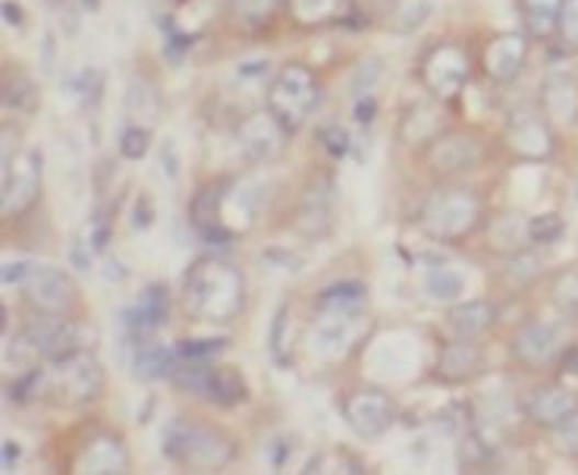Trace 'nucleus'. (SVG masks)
I'll return each mask as SVG.
<instances>
[{"label":"nucleus","mask_w":578,"mask_h":475,"mask_svg":"<svg viewBox=\"0 0 578 475\" xmlns=\"http://www.w3.org/2000/svg\"><path fill=\"white\" fill-rule=\"evenodd\" d=\"M92 252H94L92 242H86V239H76V242H72V249H70L72 268H79V271H89V268H92Z\"/></svg>","instance_id":"44"},{"label":"nucleus","mask_w":578,"mask_h":475,"mask_svg":"<svg viewBox=\"0 0 578 475\" xmlns=\"http://www.w3.org/2000/svg\"><path fill=\"white\" fill-rule=\"evenodd\" d=\"M293 7H296V16L302 23H315V20H325L333 13L337 0H293Z\"/></svg>","instance_id":"39"},{"label":"nucleus","mask_w":578,"mask_h":475,"mask_svg":"<svg viewBox=\"0 0 578 475\" xmlns=\"http://www.w3.org/2000/svg\"><path fill=\"white\" fill-rule=\"evenodd\" d=\"M7 104H10V108H16V111H23V114H32V111L38 108V92H35V82H32V79H25V76H20L16 82H10V86H7Z\"/></svg>","instance_id":"34"},{"label":"nucleus","mask_w":578,"mask_h":475,"mask_svg":"<svg viewBox=\"0 0 578 475\" xmlns=\"http://www.w3.org/2000/svg\"><path fill=\"white\" fill-rule=\"evenodd\" d=\"M161 165H163V173H167L170 180H177V177H180V158H177V145L173 143H163Z\"/></svg>","instance_id":"47"},{"label":"nucleus","mask_w":578,"mask_h":475,"mask_svg":"<svg viewBox=\"0 0 578 475\" xmlns=\"http://www.w3.org/2000/svg\"><path fill=\"white\" fill-rule=\"evenodd\" d=\"M559 350V333L547 321H534L515 337V357L525 365H547Z\"/></svg>","instance_id":"21"},{"label":"nucleus","mask_w":578,"mask_h":475,"mask_svg":"<svg viewBox=\"0 0 578 475\" xmlns=\"http://www.w3.org/2000/svg\"><path fill=\"white\" fill-rule=\"evenodd\" d=\"M556 303L566 312H578V274H563L554 286Z\"/></svg>","instance_id":"40"},{"label":"nucleus","mask_w":578,"mask_h":475,"mask_svg":"<svg viewBox=\"0 0 578 475\" xmlns=\"http://www.w3.org/2000/svg\"><path fill=\"white\" fill-rule=\"evenodd\" d=\"M481 217V205L472 192L443 190L434 192L421 208V227L438 239L465 237Z\"/></svg>","instance_id":"5"},{"label":"nucleus","mask_w":578,"mask_h":475,"mask_svg":"<svg viewBox=\"0 0 578 475\" xmlns=\"http://www.w3.org/2000/svg\"><path fill=\"white\" fill-rule=\"evenodd\" d=\"M321 139H325L327 151L337 155V158H343L349 151V133L343 126H327L325 133H321Z\"/></svg>","instance_id":"42"},{"label":"nucleus","mask_w":578,"mask_h":475,"mask_svg":"<svg viewBox=\"0 0 578 475\" xmlns=\"http://www.w3.org/2000/svg\"><path fill=\"white\" fill-rule=\"evenodd\" d=\"M359 337L355 309H321L318 325L311 328V353L321 359L347 357Z\"/></svg>","instance_id":"9"},{"label":"nucleus","mask_w":578,"mask_h":475,"mask_svg":"<svg viewBox=\"0 0 578 475\" xmlns=\"http://www.w3.org/2000/svg\"><path fill=\"white\" fill-rule=\"evenodd\" d=\"M170 315V296H167V286L163 284H151L145 293L139 296V303L133 306L129 312H123V325L129 337L141 343L148 333H155L158 328H163Z\"/></svg>","instance_id":"16"},{"label":"nucleus","mask_w":578,"mask_h":475,"mask_svg":"<svg viewBox=\"0 0 578 475\" xmlns=\"http://www.w3.org/2000/svg\"><path fill=\"white\" fill-rule=\"evenodd\" d=\"M151 217H155L151 199H148V195H141L139 202H136V212H133V227H136V230H145V227H151Z\"/></svg>","instance_id":"45"},{"label":"nucleus","mask_w":578,"mask_h":475,"mask_svg":"<svg viewBox=\"0 0 578 475\" xmlns=\"http://www.w3.org/2000/svg\"><path fill=\"white\" fill-rule=\"evenodd\" d=\"M299 227L308 237H325L333 227V183L321 177L302 195Z\"/></svg>","instance_id":"19"},{"label":"nucleus","mask_w":578,"mask_h":475,"mask_svg":"<svg viewBox=\"0 0 578 475\" xmlns=\"http://www.w3.org/2000/svg\"><path fill=\"white\" fill-rule=\"evenodd\" d=\"M362 299H365V286L349 281V284L327 286L325 296L318 299V306H321V309H359Z\"/></svg>","instance_id":"31"},{"label":"nucleus","mask_w":578,"mask_h":475,"mask_svg":"<svg viewBox=\"0 0 578 475\" xmlns=\"http://www.w3.org/2000/svg\"><path fill=\"white\" fill-rule=\"evenodd\" d=\"M224 202H227V186L220 183H211L205 190L199 192L195 199H192V205H189V220H192V227L202 234V237L208 239V242H224V239H230L233 234L224 227Z\"/></svg>","instance_id":"18"},{"label":"nucleus","mask_w":578,"mask_h":475,"mask_svg":"<svg viewBox=\"0 0 578 475\" xmlns=\"http://www.w3.org/2000/svg\"><path fill=\"white\" fill-rule=\"evenodd\" d=\"M163 456L199 473H211L230 463L233 444L211 428L195 426L189 419H173L163 428Z\"/></svg>","instance_id":"2"},{"label":"nucleus","mask_w":578,"mask_h":475,"mask_svg":"<svg viewBox=\"0 0 578 475\" xmlns=\"http://www.w3.org/2000/svg\"><path fill=\"white\" fill-rule=\"evenodd\" d=\"M25 340H29L32 353L45 357L47 362H57V359H67L72 353L89 350V340H94V331L76 325L70 318H60V315L45 312V318H35L29 325Z\"/></svg>","instance_id":"7"},{"label":"nucleus","mask_w":578,"mask_h":475,"mask_svg":"<svg viewBox=\"0 0 578 475\" xmlns=\"http://www.w3.org/2000/svg\"><path fill=\"white\" fill-rule=\"evenodd\" d=\"M431 10H434V0H403L399 10H396V29L412 32L431 16Z\"/></svg>","instance_id":"32"},{"label":"nucleus","mask_w":578,"mask_h":475,"mask_svg":"<svg viewBox=\"0 0 578 475\" xmlns=\"http://www.w3.org/2000/svg\"><path fill=\"white\" fill-rule=\"evenodd\" d=\"M559 38L569 50H578V0H563V10H559Z\"/></svg>","instance_id":"37"},{"label":"nucleus","mask_w":578,"mask_h":475,"mask_svg":"<svg viewBox=\"0 0 578 475\" xmlns=\"http://www.w3.org/2000/svg\"><path fill=\"white\" fill-rule=\"evenodd\" d=\"M494 321V306L490 303H465L450 312V328L465 337V340H475L478 333L487 331Z\"/></svg>","instance_id":"27"},{"label":"nucleus","mask_w":578,"mask_h":475,"mask_svg":"<svg viewBox=\"0 0 578 475\" xmlns=\"http://www.w3.org/2000/svg\"><path fill=\"white\" fill-rule=\"evenodd\" d=\"M355 120H359V123H371V120H374V98H359V104H355Z\"/></svg>","instance_id":"48"},{"label":"nucleus","mask_w":578,"mask_h":475,"mask_svg":"<svg viewBox=\"0 0 578 475\" xmlns=\"http://www.w3.org/2000/svg\"><path fill=\"white\" fill-rule=\"evenodd\" d=\"M424 86L438 98H453L468 79V57L465 50L443 45V48L431 50V57L424 60Z\"/></svg>","instance_id":"13"},{"label":"nucleus","mask_w":578,"mask_h":475,"mask_svg":"<svg viewBox=\"0 0 578 475\" xmlns=\"http://www.w3.org/2000/svg\"><path fill=\"white\" fill-rule=\"evenodd\" d=\"M283 139H286V129L271 111L252 114V117L242 120V126H239V145H242L246 158L254 161V165H268V161L280 158Z\"/></svg>","instance_id":"11"},{"label":"nucleus","mask_w":578,"mask_h":475,"mask_svg":"<svg viewBox=\"0 0 578 475\" xmlns=\"http://www.w3.org/2000/svg\"><path fill=\"white\" fill-rule=\"evenodd\" d=\"M101 387H104V369L89 350H82V353L50 362V369H45L42 394H50L57 404L76 406L98 397Z\"/></svg>","instance_id":"3"},{"label":"nucleus","mask_w":578,"mask_h":475,"mask_svg":"<svg viewBox=\"0 0 578 475\" xmlns=\"http://www.w3.org/2000/svg\"><path fill=\"white\" fill-rule=\"evenodd\" d=\"M126 108H129V117L136 120L139 126L151 129L161 117V95L148 79H133L129 92H126Z\"/></svg>","instance_id":"25"},{"label":"nucleus","mask_w":578,"mask_h":475,"mask_svg":"<svg viewBox=\"0 0 578 475\" xmlns=\"http://www.w3.org/2000/svg\"><path fill=\"white\" fill-rule=\"evenodd\" d=\"M343 419L359 438H381L394 426V406L377 391H359L343 404Z\"/></svg>","instance_id":"12"},{"label":"nucleus","mask_w":578,"mask_h":475,"mask_svg":"<svg viewBox=\"0 0 578 475\" xmlns=\"http://www.w3.org/2000/svg\"><path fill=\"white\" fill-rule=\"evenodd\" d=\"M25 296L35 309L50 312V315H60L67 312V306L72 303V281L54 264H32L29 278H25Z\"/></svg>","instance_id":"10"},{"label":"nucleus","mask_w":578,"mask_h":475,"mask_svg":"<svg viewBox=\"0 0 578 475\" xmlns=\"http://www.w3.org/2000/svg\"><path fill=\"white\" fill-rule=\"evenodd\" d=\"M481 143L465 133H443L428 145V165L438 173H463L481 165Z\"/></svg>","instance_id":"14"},{"label":"nucleus","mask_w":578,"mask_h":475,"mask_svg":"<svg viewBox=\"0 0 578 475\" xmlns=\"http://www.w3.org/2000/svg\"><path fill=\"white\" fill-rule=\"evenodd\" d=\"M82 473H98V475H111V473H126L129 466V456H126V448L116 441V438H94L92 444L82 453Z\"/></svg>","instance_id":"24"},{"label":"nucleus","mask_w":578,"mask_h":475,"mask_svg":"<svg viewBox=\"0 0 578 475\" xmlns=\"http://www.w3.org/2000/svg\"><path fill=\"white\" fill-rule=\"evenodd\" d=\"M573 409H578V400L563 387H541V391H534V397L529 400V416L537 426L547 428L559 426Z\"/></svg>","instance_id":"23"},{"label":"nucleus","mask_w":578,"mask_h":475,"mask_svg":"<svg viewBox=\"0 0 578 475\" xmlns=\"http://www.w3.org/2000/svg\"><path fill=\"white\" fill-rule=\"evenodd\" d=\"M507 143L515 155H522L529 161H544L554 151V136H551L547 120L529 114V111H522V114L509 120Z\"/></svg>","instance_id":"15"},{"label":"nucleus","mask_w":578,"mask_h":475,"mask_svg":"<svg viewBox=\"0 0 578 475\" xmlns=\"http://www.w3.org/2000/svg\"><path fill=\"white\" fill-rule=\"evenodd\" d=\"M227 350V340H217V337H208V340H185L180 343V357L183 359H211L220 357Z\"/></svg>","instance_id":"38"},{"label":"nucleus","mask_w":578,"mask_h":475,"mask_svg":"<svg viewBox=\"0 0 578 475\" xmlns=\"http://www.w3.org/2000/svg\"><path fill=\"white\" fill-rule=\"evenodd\" d=\"M424 290L431 293V299L438 303H456L465 293V274L450 268V264H438L424 274Z\"/></svg>","instance_id":"28"},{"label":"nucleus","mask_w":578,"mask_h":475,"mask_svg":"<svg viewBox=\"0 0 578 475\" xmlns=\"http://www.w3.org/2000/svg\"><path fill=\"white\" fill-rule=\"evenodd\" d=\"M170 378L177 381L183 391H192V394L205 397L211 404L233 406L249 397L246 381L239 378L233 369H211L202 359H192V365L189 362L185 365H173Z\"/></svg>","instance_id":"6"},{"label":"nucleus","mask_w":578,"mask_h":475,"mask_svg":"<svg viewBox=\"0 0 578 475\" xmlns=\"http://www.w3.org/2000/svg\"><path fill=\"white\" fill-rule=\"evenodd\" d=\"M70 89H72V95H79L82 101H89V98H98V89H101V76H98V72H92V70L79 72V76H72Z\"/></svg>","instance_id":"41"},{"label":"nucleus","mask_w":578,"mask_h":475,"mask_svg":"<svg viewBox=\"0 0 578 475\" xmlns=\"http://www.w3.org/2000/svg\"><path fill=\"white\" fill-rule=\"evenodd\" d=\"M148 143H151V129L148 126H129L120 139V155L129 158V161H141L148 155Z\"/></svg>","instance_id":"35"},{"label":"nucleus","mask_w":578,"mask_h":475,"mask_svg":"<svg viewBox=\"0 0 578 475\" xmlns=\"http://www.w3.org/2000/svg\"><path fill=\"white\" fill-rule=\"evenodd\" d=\"M42 192V151H25L16 158V165H3V214L29 212Z\"/></svg>","instance_id":"8"},{"label":"nucleus","mask_w":578,"mask_h":475,"mask_svg":"<svg viewBox=\"0 0 578 475\" xmlns=\"http://www.w3.org/2000/svg\"><path fill=\"white\" fill-rule=\"evenodd\" d=\"M315 104H318V82L311 70H305L299 64L283 67L268 89V111L283 123L286 133H296L315 111Z\"/></svg>","instance_id":"4"},{"label":"nucleus","mask_w":578,"mask_h":475,"mask_svg":"<svg viewBox=\"0 0 578 475\" xmlns=\"http://www.w3.org/2000/svg\"><path fill=\"white\" fill-rule=\"evenodd\" d=\"M559 10L563 0H522V13H525V25L537 38H547L559 23Z\"/></svg>","instance_id":"29"},{"label":"nucleus","mask_w":578,"mask_h":475,"mask_svg":"<svg viewBox=\"0 0 578 475\" xmlns=\"http://www.w3.org/2000/svg\"><path fill=\"white\" fill-rule=\"evenodd\" d=\"M13 460H20V448L13 441H3V470H13Z\"/></svg>","instance_id":"49"},{"label":"nucleus","mask_w":578,"mask_h":475,"mask_svg":"<svg viewBox=\"0 0 578 475\" xmlns=\"http://www.w3.org/2000/svg\"><path fill=\"white\" fill-rule=\"evenodd\" d=\"M544 114L556 126H576L578 123V79L573 72H551L541 89Z\"/></svg>","instance_id":"17"},{"label":"nucleus","mask_w":578,"mask_h":475,"mask_svg":"<svg viewBox=\"0 0 578 475\" xmlns=\"http://www.w3.org/2000/svg\"><path fill=\"white\" fill-rule=\"evenodd\" d=\"M554 444L559 453L578 456V409H573L559 426H554Z\"/></svg>","instance_id":"36"},{"label":"nucleus","mask_w":578,"mask_h":475,"mask_svg":"<svg viewBox=\"0 0 578 475\" xmlns=\"http://www.w3.org/2000/svg\"><path fill=\"white\" fill-rule=\"evenodd\" d=\"M271 357L277 359L280 365H286L293 357V318H290V306H280L271 325V337H268Z\"/></svg>","instance_id":"30"},{"label":"nucleus","mask_w":578,"mask_h":475,"mask_svg":"<svg viewBox=\"0 0 578 475\" xmlns=\"http://www.w3.org/2000/svg\"><path fill=\"white\" fill-rule=\"evenodd\" d=\"M280 0H239V10L246 13V20H264L277 10Z\"/></svg>","instance_id":"43"},{"label":"nucleus","mask_w":578,"mask_h":475,"mask_svg":"<svg viewBox=\"0 0 578 475\" xmlns=\"http://www.w3.org/2000/svg\"><path fill=\"white\" fill-rule=\"evenodd\" d=\"M481 369H485L481 350L472 340H465V337H460V343H450L440 353V375L446 381H456V384L460 381H472Z\"/></svg>","instance_id":"22"},{"label":"nucleus","mask_w":578,"mask_h":475,"mask_svg":"<svg viewBox=\"0 0 578 475\" xmlns=\"http://www.w3.org/2000/svg\"><path fill=\"white\" fill-rule=\"evenodd\" d=\"M133 369H136V378H167V375L173 372V353H170L163 343H148V340H141V343H136Z\"/></svg>","instance_id":"26"},{"label":"nucleus","mask_w":578,"mask_h":475,"mask_svg":"<svg viewBox=\"0 0 578 475\" xmlns=\"http://www.w3.org/2000/svg\"><path fill=\"white\" fill-rule=\"evenodd\" d=\"M185 309L202 321H230L242 309L239 271L214 259H202L185 274Z\"/></svg>","instance_id":"1"},{"label":"nucleus","mask_w":578,"mask_h":475,"mask_svg":"<svg viewBox=\"0 0 578 475\" xmlns=\"http://www.w3.org/2000/svg\"><path fill=\"white\" fill-rule=\"evenodd\" d=\"M563 230H566V224H563V217L559 214H537L529 220V239L532 242H556V239L563 237Z\"/></svg>","instance_id":"33"},{"label":"nucleus","mask_w":578,"mask_h":475,"mask_svg":"<svg viewBox=\"0 0 578 475\" xmlns=\"http://www.w3.org/2000/svg\"><path fill=\"white\" fill-rule=\"evenodd\" d=\"M29 271H32V264H29V262H10V264H3V284H7V286L25 284V278H29Z\"/></svg>","instance_id":"46"},{"label":"nucleus","mask_w":578,"mask_h":475,"mask_svg":"<svg viewBox=\"0 0 578 475\" xmlns=\"http://www.w3.org/2000/svg\"><path fill=\"white\" fill-rule=\"evenodd\" d=\"M525 38L522 35H500L490 42V48L485 54V67L490 79L497 82H512L522 64H525Z\"/></svg>","instance_id":"20"},{"label":"nucleus","mask_w":578,"mask_h":475,"mask_svg":"<svg viewBox=\"0 0 578 475\" xmlns=\"http://www.w3.org/2000/svg\"><path fill=\"white\" fill-rule=\"evenodd\" d=\"M3 13H7V23L10 25L23 23V10H20V7H13V3H3Z\"/></svg>","instance_id":"50"}]
</instances>
